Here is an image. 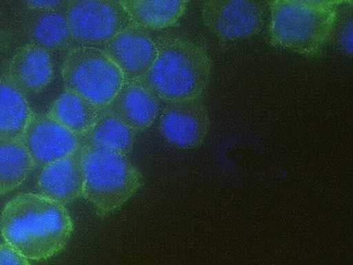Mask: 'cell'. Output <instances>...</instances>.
<instances>
[{
  "mask_svg": "<svg viewBox=\"0 0 353 265\" xmlns=\"http://www.w3.org/2000/svg\"><path fill=\"white\" fill-rule=\"evenodd\" d=\"M26 34L31 43L49 52L75 48L65 8L32 10L26 24Z\"/></svg>",
  "mask_w": 353,
  "mask_h": 265,
  "instance_id": "5bb4252c",
  "label": "cell"
},
{
  "mask_svg": "<svg viewBox=\"0 0 353 265\" xmlns=\"http://www.w3.org/2000/svg\"><path fill=\"white\" fill-rule=\"evenodd\" d=\"M34 168L33 161L20 139L0 141V196L20 187Z\"/></svg>",
  "mask_w": 353,
  "mask_h": 265,
  "instance_id": "d6986e66",
  "label": "cell"
},
{
  "mask_svg": "<svg viewBox=\"0 0 353 265\" xmlns=\"http://www.w3.org/2000/svg\"><path fill=\"white\" fill-rule=\"evenodd\" d=\"M345 20L341 21V23H339L336 41H337L339 48H341L345 55L351 56V55H352L353 47L352 16L349 14V16H345Z\"/></svg>",
  "mask_w": 353,
  "mask_h": 265,
  "instance_id": "ffe728a7",
  "label": "cell"
},
{
  "mask_svg": "<svg viewBox=\"0 0 353 265\" xmlns=\"http://www.w3.org/2000/svg\"><path fill=\"white\" fill-rule=\"evenodd\" d=\"M31 10H52L67 7L69 0H23Z\"/></svg>",
  "mask_w": 353,
  "mask_h": 265,
  "instance_id": "7402d4cb",
  "label": "cell"
},
{
  "mask_svg": "<svg viewBox=\"0 0 353 265\" xmlns=\"http://www.w3.org/2000/svg\"><path fill=\"white\" fill-rule=\"evenodd\" d=\"M271 43L305 56L321 54L337 22V7H318L294 0L271 3Z\"/></svg>",
  "mask_w": 353,
  "mask_h": 265,
  "instance_id": "3957f363",
  "label": "cell"
},
{
  "mask_svg": "<svg viewBox=\"0 0 353 265\" xmlns=\"http://www.w3.org/2000/svg\"><path fill=\"white\" fill-rule=\"evenodd\" d=\"M156 43V60L139 81L165 102L201 97L212 75L207 51L182 37H164Z\"/></svg>",
  "mask_w": 353,
  "mask_h": 265,
  "instance_id": "7a4b0ae2",
  "label": "cell"
},
{
  "mask_svg": "<svg viewBox=\"0 0 353 265\" xmlns=\"http://www.w3.org/2000/svg\"><path fill=\"white\" fill-rule=\"evenodd\" d=\"M65 90L81 95L100 108H105L123 85L118 66L96 47H75L62 62Z\"/></svg>",
  "mask_w": 353,
  "mask_h": 265,
  "instance_id": "5b68a950",
  "label": "cell"
},
{
  "mask_svg": "<svg viewBox=\"0 0 353 265\" xmlns=\"http://www.w3.org/2000/svg\"><path fill=\"white\" fill-rule=\"evenodd\" d=\"M65 12L75 47L101 48L133 24L121 0H69Z\"/></svg>",
  "mask_w": 353,
  "mask_h": 265,
  "instance_id": "8992f818",
  "label": "cell"
},
{
  "mask_svg": "<svg viewBox=\"0 0 353 265\" xmlns=\"http://www.w3.org/2000/svg\"><path fill=\"white\" fill-rule=\"evenodd\" d=\"M159 98L141 81L124 82L119 92L103 108L134 132L148 130L159 113Z\"/></svg>",
  "mask_w": 353,
  "mask_h": 265,
  "instance_id": "7c38bea8",
  "label": "cell"
},
{
  "mask_svg": "<svg viewBox=\"0 0 353 265\" xmlns=\"http://www.w3.org/2000/svg\"><path fill=\"white\" fill-rule=\"evenodd\" d=\"M103 108L77 92L65 90L54 102L48 115L77 135H83L94 126Z\"/></svg>",
  "mask_w": 353,
  "mask_h": 265,
  "instance_id": "ac0fdd59",
  "label": "cell"
},
{
  "mask_svg": "<svg viewBox=\"0 0 353 265\" xmlns=\"http://www.w3.org/2000/svg\"><path fill=\"white\" fill-rule=\"evenodd\" d=\"M0 217H1V215H0Z\"/></svg>",
  "mask_w": 353,
  "mask_h": 265,
  "instance_id": "d4e9b609",
  "label": "cell"
},
{
  "mask_svg": "<svg viewBox=\"0 0 353 265\" xmlns=\"http://www.w3.org/2000/svg\"><path fill=\"white\" fill-rule=\"evenodd\" d=\"M100 49L118 66L124 82L143 79L158 54L156 41L148 31L134 23L113 36Z\"/></svg>",
  "mask_w": 353,
  "mask_h": 265,
  "instance_id": "30bf717a",
  "label": "cell"
},
{
  "mask_svg": "<svg viewBox=\"0 0 353 265\" xmlns=\"http://www.w3.org/2000/svg\"><path fill=\"white\" fill-rule=\"evenodd\" d=\"M80 138L81 146L85 148L128 156L135 143L136 132L118 117L103 109L94 126L80 135Z\"/></svg>",
  "mask_w": 353,
  "mask_h": 265,
  "instance_id": "9a60e30c",
  "label": "cell"
},
{
  "mask_svg": "<svg viewBox=\"0 0 353 265\" xmlns=\"http://www.w3.org/2000/svg\"><path fill=\"white\" fill-rule=\"evenodd\" d=\"M20 141L34 166L41 168L81 147L80 135L68 130L48 113H34Z\"/></svg>",
  "mask_w": 353,
  "mask_h": 265,
  "instance_id": "ba28073f",
  "label": "cell"
},
{
  "mask_svg": "<svg viewBox=\"0 0 353 265\" xmlns=\"http://www.w3.org/2000/svg\"><path fill=\"white\" fill-rule=\"evenodd\" d=\"M135 26L157 31L174 26L186 11L188 0H121Z\"/></svg>",
  "mask_w": 353,
  "mask_h": 265,
  "instance_id": "2e32d148",
  "label": "cell"
},
{
  "mask_svg": "<svg viewBox=\"0 0 353 265\" xmlns=\"http://www.w3.org/2000/svg\"><path fill=\"white\" fill-rule=\"evenodd\" d=\"M84 194L99 217L120 209L139 190L143 176L126 156L85 148Z\"/></svg>",
  "mask_w": 353,
  "mask_h": 265,
  "instance_id": "277c9868",
  "label": "cell"
},
{
  "mask_svg": "<svg viewBox=\"0 0 353 265\" xmlns=\"http://www.w3.org/2000/svg\"><path fill=\"white\" fill-rule=\"evenodd\" d=\"M307 5L318 6V7H338L345 3V0H294Z\"/></svg>",
  "mask_w": 353,
  "mask_h": 265,
  "instance_id": "603a6c76",
  "label": "cell"
},
{
  "mask_svg": "<svg viewBox=\"0 0 353 265\" xmlns=\"http://www.w3.org/2000/svg\"><path fill=\"white\" fill-rule=\"evenodd\" d=\"M85 147L44 166L37 181L41 196L67 206L84 194Z\"/></svg>",
  "mask_w": 353,
  "mask_h": 265,
  "instance_id": "8fae6325",
  "label": "cell"
},
{
  "mask_svg": "<svg viewBox=\"0 0 353 265\" xmlns=\"http://www.w3.org/2000/svg\"><path fill=\"white\" fill-rule=\"evenodd\" d=\"M210 117L201 97L168 102L160 132L170 144L182 149L198 148L210 130Z\"/></svg>",
  "mask_w": 353,
  "mask_h": 265,
  "instance_id": "9c48e42d",
  "label": "cell"
},
{
  "mask_svg": "<svg viewBox=\"0 0 353 265\" xmlns=\"http://www.w3.org/2000/svg\"><path fill=\"white\" fill-rule=\"evenodd\" d=\"M33 115L26 95L0 77V141H19Z\"/></svg>",
  "mask_w": 353,
  "mask_h": 265,
  "instance_id": "e0dca14e",
  "label": "cell"
},
{
  "mask_svg": "<svg viewBox=\"0 0 353 265\" xmlns=\"http://www.w3.org/2000/svg\"><path fill=\"white\" fill-rule=\"evenodd\" d=\"M0 233L28 260L41 261L64 249L73 223L63 204L39 194H22L3 208Z\"/></svg>",
  "mask_w": 353,
  "mask_h": 265,
  "instance_id": "6da1fadb",
  "label": "cell"
},
{
  "mask_svg": "<svg viewBox=\"0 0 353 265\" xmlns=\"http://www.w3.org/2000/svg\"><path fill=\"white\" fill-rule=\"evenodd\" d=\"M31 261L21 255L16 248L6 242L0 244V264L1 265H28Z\"/></svg>",
  "mask_w": 353,
  "mask_h": 265,
  "instance_id": "44dd1931",
  "label": "cell"
},
{
  "mask_svg": "<svg viewBox=\"0 0 353 265\" xmlns=\"http://www.w3.org/2000/svg\"><path fill=\"white\" fill-rule=\"evenodd\" d=\"M3 77L26 96L39 94L54 79L50 52L35 43H26L12 57Z\"/></svg>",
  "mask_w": 353,
  "mask_h": 265,
  "instance_id": "4fadbf2b",
  "label": "cell"
},
{
  "mask_svg": "<svg viewBox=\"0 0 353 265\" xmlns=\"http://www.w3.org/2000/svg\"><path fill=\"white\" fill-rule=\"evenodd\" d=\"M9 34L3 30H0V50L5 48L6 45L8 43Z\"/></svg>",
  "mask_w": 353,
  "mask_h": 265,
  "instance_id": "cb8c5ba5",
  "label": "cell"
},
{
  "mask_svg": "<svg viewBox=\"0 0 353 265\" xmlns=\"http://www.w3.org/2000/svg\"><path fill=\"white\" fill-rule=\"evenodd\" d=\"M203 19L219 39L239 41L261 31L264 10L260 0H205Z\"/></svg>",
  "mask_w": 353,
  "mask_h": 265,
  "instance_id": "52a82bcc",
  "label": "cell"
}]
</instances>
